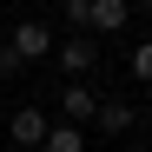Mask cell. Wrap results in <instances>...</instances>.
I'll use <instances>...</instances> for the list:
<instances>
[{"instance_id":"6da1fadb","label":"cell","mask_w":152,"mask_h":152,"mask_svg":"<svg viewBox=\"0 0 152 152\" xmlns=\"http://www.w3.org/2000/svg\"><path fill=\"white\" fill-rule=\"evenodd\" d=\"M7 46H13L20 60H46V53H53V33H46V20H20Z\"/></svg>"},{"instance_id":"7a4b0ae2","label":"cell","mask_w":152,"mask_h":152,"mask_svg":"<svg viewBox=\"0 0 152 152\" xmlns=\"http://www.w3.org/2000/svg\"><path fill=\"white\" fill-rule=\"evenodd\" d=\"M46 126H53V119H46V106H20V113L7 119V132H13V145H40Z\"/></svg>"},{"instance_id":"3957f363","label":"cell","mask_w":152,"mask_h":152,"mask_svg":"<svg viewBox=\"0 0 152 152\" xmlns=\"http://www.w3.org/2000/svg\"><path fill=\"white\" fill-rule=\"evenodd\" d=\"M126 13H132L126 0H93V7H86V33H119Z\"/></svg>"},{"instance_id":"277c9868","label":"cell","mask_w":152,"mask_h":152,"mask_svg":"<svg viewBox=\"0 0 152 152\" xmlns=\"http://www.w3.org/2000/svg\"><path fill=\"white\" fill-rule=\"evenodd\" d=\"M93 60H99V46H93V33H73L66 46H60V66L80 80V73H93Z\"/></svg>"},{"instance_id":"5b68a950","label":"cell","mask_w":152,"mask_h":152,"mask_svg":"<svg viewBox=\"0 0 152 152\" xmlns=\"http://www.w3.org/2000/svg\"><path fill=\"white\" fill-rule=\"evenodd\" d=\"M60 113H66V126H86V119L99 113V99H93V86H80V80H73V86L60 93Z\"/></svg>"},{"instance_id":"8992f818","label":"cell","mask_w":152,"mask_h":152,"mask_svg":"<svg viewBox=\"0 0 152 152\" xmlns=\"http://www.w3.org/2000/svg\"><path fill=\"white\" fill-rule=\"evenodd\" d=\"M93 119H99V126H106V132H126V126H132L139 113H132V106H126V99H99V113H93Z\"/></svg>"},{"instance_id":"52a82bcc","label":"cell","mask_w":152,"mask_h":152,"mask_svg":"<svg viewBox=\"0 0 152 152\" xmlns=\"http://www.w3.org/2000/svg\"><path fill=\"white\" fill-rule=\"evenodd\" d=\"M40 145H46V152H86V132H80V126H46Z\"/></svg>"},{"instance_id":"ba28073f","label":"cell","mask_w":152,"mask_h":152,"mask_svg":"<svg viewBox=\"0 0 152 152\" xmlns=\"http://www.w3.org/2000/svg\"><path fill=\"white\" fill-rule=\"evenodd\" d=\"M132 80H145V86H152V40H139V46H132Z\"/></svg>"},{"instance_id":"9c48e42d","label":"cell","mask_w":152,"mask_h":152,"mask_svg":"<svg viewBox=\"0 0 152 152\" xmlns=\"http://www.w3.org/2000/svg\"><path fill=\"white\" fill-rule=\"evenodd\" d=\"M86 7H93V0H66V20H73V33H86Z\"/></svg>"},{"instance_id":"30bf717a","label":"cell","mask_w":152,"mask_h":152,"mask_svg":"<svg viewBox=\"0 0 152 152\" xmlns=\"http://www.w3.org/2000/svg\"><path fill=\"white\" fill-rule=\"evenodd\" d=\"M145 20H152V0H145Z\"/></svg>"},{"instance_id":"8fae6325","label":"cell","mask_w":152,"mask_h":152,"mask_svg":"<svg viewBox=\"0 0 152 152\" xmlns=\"http://www.w3.org/2000/svg\"><path fill=\"white\" fill-rule=\"evenodd\" d=\"M145 152H152V145H145Z\"/></svg>"}]
</instances>
